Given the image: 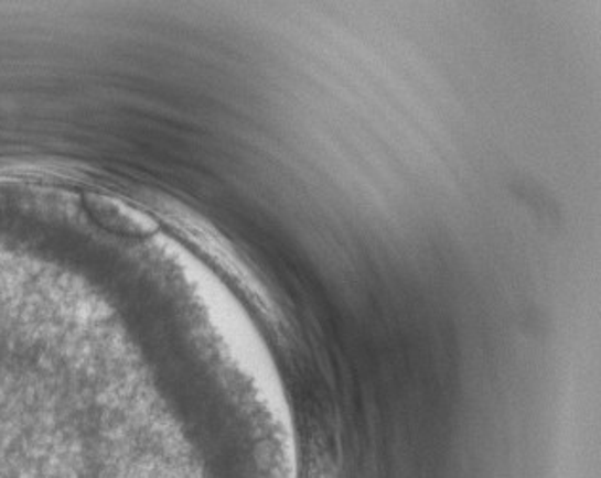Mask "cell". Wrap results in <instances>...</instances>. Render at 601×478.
<instances>
[{"label": "cell", "instance_id": "obj_1", "mask_svg": "<svg viewBox=\"0 0 601 478\" xmlns=\"http://www.w3.org/2000/svg\"><path fill=\"white\" fill-rule=\"evenodd\" d=\"M86 199H88L92 215L112 232L143 236V233L154 232V228H157L151 220L141 217L136 209L128 207V205L118 204L112 199H97L94 196H86Z\"/></svg>", "mask_w": 601, "mask_h": 478}]
</instances>
